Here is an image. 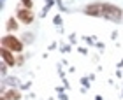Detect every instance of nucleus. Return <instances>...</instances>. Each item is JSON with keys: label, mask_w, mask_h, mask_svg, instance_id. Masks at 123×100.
<instances>
[{"label": "nucleus", "mask_w": 123, "mask_h": 100, "mask_svg": "<svg viewBox=\"0 0 123 100\" xmlns=\"http://www.w3.org/2000/svg\"><path fill=\"white\" fill-rule=\"evenodd\" d=\"M16 16H18V19L21 21L23 25H30L32 21H33V14H32V11L30 9H26V7H18V11H16Z\"/></svg>", "instance_id": "7ed1b4c3"}, {"label": "nucleus", "mask_w": 123, "mask_h": 100, "mask_svg": "<svg viewBox=\"0 0 123 100\" xmlns=\"http://www.w3.org/2000/svg\"><path fill=\"white\" fill-rule=\"evenodd\" d=\"M2 95L7 98V100H19L21 98V93L18 90H9L7 93H2Z\"/></svg>", "instance_id": "39448f33"}, {"label": "nucleus", "mask_w": 123, "mask_h": 100, "mask_svg": "<svg viewBox=\"0 0 123 100\" xmlns=\"http://www.w3.org/2000/svg\"><path fill=\"white\" fill-rule=\"evenodd\" d=\"M0 53H2V60H4V63H7L9 67L18 65V60L14 58V53H12V51H9V49L2 47V49H0Z\"/></svg>", "instance_id": "20e7f679"}, {"label": "nucleus", "mask_w": 123, "mask_h": 100, "mask_svg": "<svg viewBox=\"0 0 123 100\" xmlns=\"http://www.w3.org/2000/svg\"><path fill=\"white\" fill-rule=\"evenodd\" d=\"M2 47L9 49V51H12V53H21L23 51V42L14 35H5L2 39Z\"/></svg>", "instance_id": "f03ea898"}, {"label": "nucleus", "mask_w": 123, "mask_h": 100, "mask_svg": "<svg viewBox=\"0 0 123 100\" xmlns=\"http://www.w3.org/2000/svg\"><path fill=\"white\" fill-rule=\"evenodd\" d=\"M21 2V7H26V9H32V0H19Z\"/></svg>", "instance_id": "0eeeda50"}, {"label": "nucleus", "mask_w": 123, "mask_h": 100, "mask_svg": "<svg viewBox=\"0 0 123 100\" xmlns=\"http://www.w3.org/2000/svg\"><path fill=\"white\" fill-rule=\"evenodd\" d=\"M18 26H19V25H18V21H16L14 18H11V19L7 21V30H9V32H16V30H18Z\"/></svg>", "instance_id": "423d86ee"}, {"label": "nucleus", "mask_w": 123, "mask_h": 100, "mask_svg": "<svg viewBox=\"0 0 123 100\" xmlns=\"http://www.w3.org/2000/svg\"><path fill=\"white\" fill-rule=\"evenodd\" d=\"M100 5V16L102 18H107V19H113V21H120L121 19V9L116 7V5H111V4H98Z\"/></svg>", "instance_id": "f257e3e1"}]
</instances>
